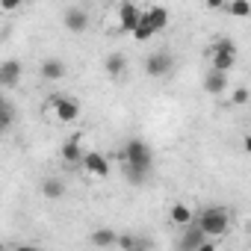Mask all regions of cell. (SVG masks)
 Instances as JSON below:
<instances>
[{"mask_svg":"<svg viewBox=\"0 0 251 251\" xmlns=\"http://www.w3.org/2000/svg\"><path fill=\"white\" fill-rule=\"evenodd\" d=\"M0 109H3V127L9 130V127H12V121H15V109H12L9 98H3V100H0Z\"/></svg>","mask_w":251,"mask_h":251,"instance_id":"obj_23","label":"cell"},{"mask_svg":"<svg viewBox=\"0 0 251 251\" xmlns=\"http://www.w3.org/2000/svg\"><path fill=\"white\" fill-rule=\"evenodd\" d=\"M172 68H175L172 50H154V53L145 59V74H148V77H166V74H172Z\"/></svg>","mask_w":251,"mask_h":251,"instance_id":"obj_5","label":"cell"},{"mask_svg":"<svg viewBox=\"0 0 251 251\" xmlns=\"http://www.w3.org/2000/svg\"><path fill=\"white\" fill-rule=\"evenodd\" d=\"M62 24H65V30H71V33H83V30L89 27V12H86L83 6H68V9L62 12Z\"/></svg>","mask_w":251,"mask_h":251,"instance_id":"obj_8","label":"cell"},{"mask_svg":"<svg viewBox=\"0 0 251 251\" xmlns=\"http://www.w3.org/2000/svg\"><path fill=\"white\" fill-rule=\"evenodd\" d=\"M121 160H124V166H130V169H136L142 175H148L154 169V151H151V145L142 142V139H136V136L127 139V145H124V151H121Z\"/></svg>","mask_w":251,"mask_h":251,"instance_id":"obj_1","label":"cell"},{"mask_svg":"<svg viewBox=\"0 0 251 251\" xmlns=\"http://www.w3.org/2000/svg\"><path fill=\"white\" fill-rule=\"evenodd\" d=\"M210 68L213 71H222V74H227L233 65H236V45L230 42V39H216L213 45H210Z\"/></svg>","mask_w":251,"mask_h":251,"instance_id":"obj_3","label":"cell"},{"mask_svg":"<svg viewBox=\"0 0 251 251\" xmlns=\"http://www.w3.org/2000/svg\"><path fill=\"white\" fill-rule=\"evenodd\" d=\"M198 251H219V248H216V242H210V239H207V242H204Z\"/></svg>","mask_w":251,"mask_h":251,"instance_id":"obj_25","label":"cell"},{"mask_svg":"<svg viewBox=\"0 0 251 251\" xmlns=\"http://www.w3.org/2000/svg\"><path fill=\"white\" fill-rule=\"evenodd\" d=\"M83 172L86 175H92V177H106L109 175V160L100 154V151H86V157H83Z\"/></svg>","mask_w":251,"mask_h":251,"instance_id":"obj_7","label":"cell"},{"mask_svg":"<svg viewBox=\"0 0 251 251\" xmlns=\"http://www.w3.org/2000/svg\"><path fill=\"white\" fill-rule=\"evenodd\" d=\"M53 115H56V121L71 124L74 118H80V100L71 98V95H59V98H53Z\"/></svg>","mask_w":251,"mask_h":251,"instance_id":"obj_6","label":"cell"},{"mask_svg":"<svg viewBox=\"0 0 251 251\" xmlns=\"http://www.w3.org/2000/svg\"><path fill=\"white\" fill-rule=\"evenodd\" d=\"M242 148H245V151H248V154H251V133H248V136H245V139H242Z\"/></svg>","mask_w":251,"mask_h":251,"instance_id":"obj_28","label":"cell"},{"mask_svg":"<svg viewBox=\"0 0 251 251\" xmlns=\"http://www.w3.org/2000/svg\"><path fill=\"white\" fill-rule=\"evenodd\" d=\"M103 71H106L112 80L124 77V71H127V56H124L121 50H112V53H106V59H103Z\"/></svg>","mask_w":251,"mask_h":251,"instance_id":"obj_10","label":"cell"},{"mask_svg":"<svg viewBox=\"0 0 251 251\" xmlns=\"http://www.w3.org/2000/svg\"><path fill=\"white\" fill-rule=\"evenodd\" d=\"M145 21L160 33V30H166V24H169V9H166V6H148V9H145Z\"/></svg>","mask_w":251,"mask_h":251,"instance_id":"obj_16","label":"cell"},{"mask_svg":"<svg viewBox=\"0 0 251 251\" xmlns=\"http://www.w3.org/2000/svg\"><path fill=\"white\" fill-rule=\"evenodd\" d=\"M227 12H230L233 18H248V15H251V3H248V0H236V3L227 6Z\"/></svg>","mask_w":251,"mask_h":251,"instance_id":"obj_20","label":"cell"},{"mask_svg":"<svg viewBox=\"0 0 251 251\" xmlns=\"http://www.w3.org/2000/svg\"><path fill=\"white\" fill-rule=\"evenodd\" d=\"M12 251H42V248H36V245H15Z\"/></svg>","mask_w":251,"mask_h":251,"instance_id":"obj_27","label":"cell"},{"mask_svg":"<svg viewBox=\"0 0 251 251\" xmlns=\"http://www.w3.org/2000/svg\"><path fill=\"white\" fill-rule=\"evenodd\" d=\"M230 100L242 106V103H248V100H251V92H248L245 86H239V89H233V95H230Z\"/></svg>","mask_w":251,"mask_h":251,"instance_id":"obj_24","label":"cell"},{"mask_svg":"<svg viewBox=\"0 0 251 251\" xmlns=\"http://www.w3.org/2000/svg\"><path fill=\"white\" fill-rule=\"evenodd\" d=\"M204 242H207L204 230H201L198 225H189V227L180 233V239H177V251H198Z\"/></svg>","mask_w":251,"mask_h":251,"instance_id":"obj_9","label":"cell"},{"mask_svg":"<svg viewBox=\"0 0 251 251\" xmlns=\"http://www.w3.org/2000/svg\"><path fill=\"white\" fill-rule=\"evenodd\" d=\"M59 157H62V163H68V166H80L83 163V151H80V139L77 136H71V139H65L62 142V148H59Z\"/></svg>","mask_w":251,"mask_h":251,"instance_id":"obj_11","label":"cell"},{"mask_svg":"<svg viewBox=\"0 0 251 251\" xmlns=\"http://www.w3.org/2000/svg\"><path fill=\"white\" fill-rule=\"evenodd\" d=\"M121 172H124V177H127L133 186H142V183L148 180V175H142V172H136V169H130V166H121Z\"/></svg>","mask_w":251,"mask_h":251,"instance_id":"obj_22","label":"cell"},{"mask_svg":"<svg viewBox=\"0 0 251 251\" xmlns=\"http://www.w3.org/2000/svg\"><path fill=\"white\" fill-rule=\"evenodd\" d=\"M139 242H142V236H136V233H118V245H121L124 251H133Z\"/></svg>","mask_w":251,"mask_h":251,"instance_id":"obj_21","label":"cell"},{"mask_svg":"<svg viewBox=\"0 0 251 251\" xmlns=\"http://www.w3.org/2000/svg\"><path fill=\"white\" fill-rule=\"evenodd\" d=\"M154 36H157V30L145 21V12H142V21H139V27L133 30V39H136V42H151Z\"/></svg>","mask_w":251,"mask_h":251,"instance_id":"obj_19","label":"cell"},{"mask_svg":"<svg viewBox=\"0 0 251 251\" xmlns=\"http://www.w3.org/2000/svg\"><path fill=\"white\" fill-rule=\"evenodd\" d=\"M42 77L45 80H62L65 77V62L62 59H45L42 62Z\"/></svg>","mask_w":251,"mask_h":251,"instance_id":"obj_17","label":"cell"},{"mask_svg":"<svg viewBox=\"0 0 251 251\" xmlns=\"http://www.w3.org/2000/svg\"><path fill=\"white\" fill-rule=\"evenodd\" d=\"M42 195H45L48 201H56V198L65 195V183H62L59 177H48V180H42Z\"/></svg>","mask_w":251,"mask_h":251,"instance_id":"obj_18","label":"cell"},{"mask_svg":"<svg viewBox=\"0 0 251 251\" xmlns=\"http://www.w3.org/2000/svg\"><path fill=\"white\" fill-rule=\"evenodd\" d=\"M227 89V74H222V71H207V77H204V92L207 95H222Z\"/></svg>","mask_w":251,"mask_h":251,"instance_id":"obj_15","label":"cell"},{"mask_svg":"<svg viewBox=\"0 0 251 251\" xmlns=\"http://www.w3.org/2000/svg\"><path fill=\"white\" fill-rule=\"evenodd\" d=\"M89 242H92L95 248H109V245H118V233H115L112 227H95V230L89 233Z\"/></svg>","mask_w":251,"mask_h":251,"instance_id":"obj_14","label":"cell"},{"mask_svg":"<svg viewBox=\"0 0 251 251\" xmlns=\"http://www.w3.org/2000/svg\"><path fill=\"white\" fill-rule=\"evenodd\" d=\"M133 251H151V242H148V239H142V242H139Z\"/></svg>","mask_w":251,"mask_h":251,"instance_id":"obj_26","label":"cell"},{"mask_svg":"<svg viewBox=\"0 0 251 251\" xmlns=\"http://www.w3.org/2000/svg\"><path fill=\"white\" fill-rule=\"evenodd\" d=\"M195 225L204 230V236H225L227 233V227H230V216H227V210L225 207H207V210H201L198 216H195Z\"/></svg>","mask_w":251,"mask_h":251,"instance_id":"obj_2","label":"cell"},{"mask_svg":"<svg viewBox=\"0 0 251 251\" xmlns=\"http://www.w3.org/2000/svg\"><path fill=\"white\" fill-rule=\"evenodd\" d=\"M18 80H21V62L18 59H6L3 65H0V86L12 89Z\"/></svg>","mask_w":251,"mask_h":251,"instance_id":"obj_13","label":"cell"},{"mask_svg":"<svg viewBox=\"0 0 251 251\" xmlns=\"http://www.w3.org/2000/svg\"><path fill=\"white\" fill-rule=\"evenodd\" d=\"M142 12H145V9H139L136 3H118V6H115V24H118V30L133 36V30H136L139 21H142Z\"/></svg>","mask_w":251,"mask_h":251,"instance_id":"obj_4","label":"cell"},{"mask_svg":"<svg viewBox=\"0 0 251 251\" xmlns=\"http://www.w3.org/2000/svg\"><path fill=\"white\" fill-rule=\"evenodd\" d=\"M169 219L177 225V227H189V225H195V213L189 210V204H183V201H177V204H172L169 207Z\"/></svg>","mask_w":251,"mask_h":251,"instance_id":"obj_12","label":"cell"}]
</instances>
